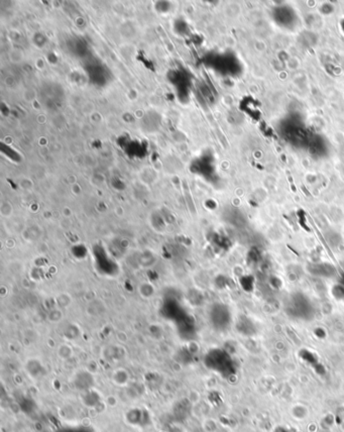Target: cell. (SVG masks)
<instances>
[{
    "instance_id": "cell-1",
    "label": "cell",
    "mask_w": 344,
    "mask_h": 432,
    "mask_svg": "<svg viewBox=\"0 0 344 432\" xmlns=\"http://www.w3.org/2000/svg\"><path fill=\"white\" fill-rule=\"evenodd\" d=\"M73 384L81 393L92 390L95 384V379L90 372L81 371L74 376Z\"/></svg>"
},
{
    "instance_id": "cell-2",
    "label": "cell",
    "mask_w": 344,
    "mask_h": 432,
    "mask_svg": "<svg viewBox=\"0 0 344 432\" xmlns=\"http://www.w3.org/2000/svg\"><path fill=\"white\" fill-rule=\"evenodd\" d=\"M98 393V392H97ZM96 392L92 390L86 391L82 393V397H81V401L84 404V406H86L87 408L93 409L96 408L99 404V402L101 401L99 394H97Z\"/></svg>"
},
{
    "instance_id": "cell-3",
    "label": "cell",
    "mask_w": 344,
    "mask_h": 432,
    "mask_svg": "<svg viewBox=\"0 0 344 432\" xmlns=\"http://www.w3.org/2000/svg\"><path fill=\"white\" fill-rule=\"evenodd\" d=\"M25 370L31 378L37 379L42 375L44 367L41 366V363L38 360L31 359V360L27 361V363L25 365Z\"/></svg>"
},
{
    "instance_id": "cell-4",
    "label": "cell",
    "mask_w": 344,
    "mask_h": 432,
    "mask_svg": "<svg viewBox=\"0 0 344 432\" xmlns=\"http://www.w3.org/2000/svg\"><path fill=\"white\" fill-rule=\"evenodd\" d=\"M111 379H112V382L116 386L122 387V386H126L128 384L131 378H130V375H128V373L125 370L118 369L112 373Z\"/></svg>"
},
{
    "instance_id": "cell-5",
    "label": "cell",
    "mask_w": 344,
    "mask_h": 432,
    "mask_svg": "<svg viewBox=\"0 0 344 432\" xmlns=\"http://www.w3.org/2000/svg\"><path fill=\"white\" fill-rule=\"evenodd\" d=\"M73 353H74L73 348L68 344H62L58 348V356L62 360L70 359L73 356Z\"/></svg>"
}]
</instances>
